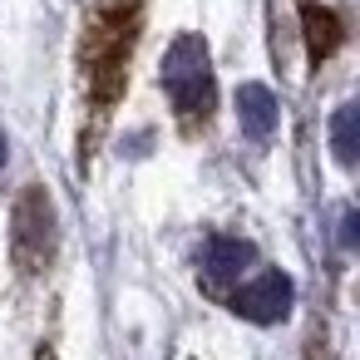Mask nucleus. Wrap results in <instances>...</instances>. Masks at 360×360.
Instances as JSON below:
<instances>
[{"instance_id": "20e7f679", "label": "nucleus", "mask_w": 360, "mask_h": 360, "mask_svg": "<svg viewBox=\"0 0 360 360\" xmlns=\"http://www.w3.org/2000/svg\"><path fill=\"white\" fill-rule=\"evenodd\" d=\"M291 301H296L291 276H286V271H262V276H252V281L232 296V311L247 316L252 326H276V321H286Z\"/></svg>"}, {"instance_id": "7ed1b4c3", "label": "nucleus", "mask_w": 360, "mask_h": 360, "mask_svg": "<svg viewBox=\"0 0 360 360\" xmlns=\"http://www.w3.org/2000/svg\"><path fill=\"white\" fill-rule=\"evenodd\" d=\"M11 257L20 276H40L55 262V207L40 183H30L11 207Z\"/></svg>"}, {"instance_id": "39448f33", "label": "nucleus", "mask_w": 360, "mask_h": 360, "mask_svg": "<svg viewBox=\"0 0 360 360\" xmlns=\"http://www.w3.org/2000/svg\"><path fill=\"white\" fill-rule=\"evenodd\" d=\"M257 262V247L252 242H242V237H212L207 247H202V262H198V281H202V291L207 296H227V286L247 271Z\"/></svg>"}, {"instance_id": "1a4fd4ad", "label": "nucleus", "mask_w": 360, "mask_h": 360, "mask_svg": "<svg viewBox=\"0 0 360 360\" xmlns=\"http://www.w3.org/2000/svg\"><path fill=\"white\" fill-rule=\"evenodd\" d=\"M340 242L355 247V212H345V222H340Z\"/></svg>"}, {"instance_id": "9d476101", "label": "nucleus", "mask_w": 360, "mask_h": 360, "mask_svg": "<svg viewBox=\"0 0 360 360\" xmlns=\"http://www.w3.org/2000/svg\"><path fill=\"white\" fill-rule=\"evenodd\" d=\"M0 163H6V139H0Z\"/></svg>"}, {"instance_id": "423d86ee", "label": "nucleus", "mask_w": 360, "mask_h": 360, "mask_svg": "<svg viewBox=\"0 0 360 360\" xmlns=\"http://www.w3.org/2000/svg\"><path fill=\"white\" fill-rule=\"evenodd\" d=\"M301 30H306L311 65H326V60L340 50V40H345L340 15H335V11H326V6H316V0H306V6H301Z\"/></svg>"}, {"instance_id": "f257e3e1", "label": "nucleus", "mask_w": 360, "mask_h": 360, "mask_svg": "<svg viewBox=\"0 0 360 360\" xmlns=\"http://www.w3.org/2000/svg\"><path fill=\"white\" fill-rule=\"evenodd\" d=\"M143 35V0H94L79 30V84L89 104V134H79V163L99 148L114 104L129 89V65Z\"/></svg>"}, {"instance_id": "0eeeda50", "label": "nucleus", "mask_w": 360, "mask_h": 360, "mask_svg": "<svg viewBox=\"0 0 360 360\" xmlns=\"http://www.w3.org/2000/svg\"><path fill=\"white\" fill-rule=\"evenodd\" d=\"M237 124L247 139H271L276 129V94L266 84H242L237 89Z\"/></svg>"}, {"instance_id": "f03ea898", "label": "nucleus", "mask_w": 360, "mask_h": 360, "mask_svg": "<svg viewBox=\"0 0 360 360\" xmlns=\"http://www.w3.org/2000/svg\"><path fill=\"white\" fill-rule=\"evenodd\" d=\"M163 89L173 99V114L198 129L212 119V104H217V84H212V60H207V45L202 35H178L163 55Z\"/></svg>"}, {"instance_id": "6e6552de", "label": "nucleus", "mask_w": 360, "mask_h": 360, "mask_svg": "<svg viewBox=\"0 0 360 360\" xmlns=\"http://www.w3.org/2000/svg\"><path fill=\"white\" fill-rule=\"evenodd\" d=\"M330 148H335V158L345 168L360 158V109L355 104H340L335 109V119H330Z\"/></svg>"}]
</instances>
